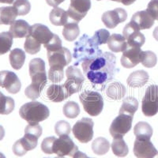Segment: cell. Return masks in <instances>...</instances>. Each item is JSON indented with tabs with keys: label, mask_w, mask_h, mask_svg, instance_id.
<instances>
[{
	"label": "cell",
	"mask_w": 158,
	"mask_h": 158,
	"mask_svg": "<svg viewBox=\"0 0 158 158\" xmlns=\"http://www.w3.org/2000/svg\"><path fill=\"white\" fill-rule=\"evenodd\" d=\"M85 75L94 86L99 85L104 89L105 85L112 81L119 71L116 67V57L111 52L101 53L82 62Z\"/></svg>",
	"instance_id": "obj_1"
},
{
	"label": "cell",
	"mask_w": 158,
	"mask_h": 158,
	"mask_svg": "<svg viewBox=\"0 0 158 158\" xmlns=\"http://www.w3.org/2000/svg\"><path fill=\"white\" fill-rule=\"evenodd\" d=\"M5 136V130H4L3 127L0 125V141L2 140Z\"/></svg>",
	"instance_id": "obj_48"
},
{
	"label": "cell",
	"mask_w": 158,
	"mask_h": 158,
	"mask_svg": "<svg viewBox=\"0 0 158 158\" xmlns=\"http://www.w3.org/2000/svg\"><path fill=\"white\" fill-rule=\"evenodd\" d=\"M65 0H46L47 3L51 6H53V7H57L59 4H61Z\"/></svg>",
	"instance_id": "obj_45"
},
{
	"label": "cell",
	"mask_w": 158,
	"mask_h": 158,
	"mask_svg": "<svg viewBox=\"0 0 158 158\" xmlns=\"http://www.w3.org/2000/svg\"><path fill=\"white\" fill-rule=\"evenodd\" d=\"M79 100L85 112L91 116L100 115L104 108V99L98 92L85 90L79 95Z\"/></svg>",
	"instance_id": "obj_7"
},
{
	"label": "cell",
	"mask_w": 158,
	"mask_h": 158,
	"mask_svg": "<svg viewBox=\"0 0 158 158\" xmlns=\"http://www.w3.org/2000/svg\"><path fill=\"white\" fill-rule=\"evenodd\" d=\"M127 93V89L120 82H112L108 85L106 90V94L109 98L114 101H119L123 98Z\"/></svg>",
	"instance_id": "obj_26"
},
{
	"label": "cell",
	"mask_w": 158,
	"mask_h": 158,
	"mask_svg": "<svg viewBox=\"0 0 158 158\" xmlns=\"http://www.w3.org/2000/svg\"><path fill=\"white\" fill-rule=\"evenodd\" d=\"M55 131L59 136L61 135H68L71 131V127L68 122L65 120H60L55 125Z\"/></svg>",
	"instance_id": "obj_41"
},
{
	"label": "cell",
	"mask_w": 158,
	"mask_h": 158,
	"mask_svg": "<svg viewBox=\"0 0 158 158\" xmlns=\"http://www.w3.org/2000/svg\"><path fill=\"white\" fill-rule=\"evenodd\" d=\"M52 151L53 153H56L59 156H73L78 151V147L68 135H61L55 141Z\"/></svg>",
	"instance_id": "obj_12"
},
{
	"label": "cell",
	"mask_w": 158,
	"mask_h": 158,
	"mask_svg": "<svg viewBox=\"0 0 158 158\" xmlns=\"http://www.w3.org/2000/svg\"><path fill=\"white\" fill-rule=\"evenodd\" d=\"M102 53V51L99 49L98 46L94 44L86 34H84L79 41L75 43L74 51V64H78L80 62L85 61V59L94 57Z\"/></svg>",
	"instance_id": "obj_6"
},
{
	"label": "cell",
	"mask_w": 158,
	"mask_h": 158,
	"mask_svg": "<svg viewBox=\"0 0 158 158\" xmlns=\"http://www.w3.org/2000/svg\"><path fill=\"white\" fill-rule=\"evenodd\" d=\"M88 158H89V157H88Z\"/></svg>",
	"instance_id": "obj_54"
},
{
	"label": "cell",
	"mask_w": 158,
	"mask_h": 158,
	"mask_svg": "<svg viewBox=\"0 0 158 158\" xmlns=\"http://www.w3.org/2000/svg\"><path fill=\"white\" fill-rule=\"evenodd\" d=\"M110 143L106 138L103 137H99L96 138L94 142L92 143V149L94 151L95 154L102 156V155L106 154L109 151Z\"/></svg>",
	"instance_id": "obj_33"
},
{
	"label": "cell",
	"mask_w": 158,
	"mask_h": 158,
	"mask_svg": "<svg viewBox=\"0 0 158 158\" xmlns=\"http://www.w3.org/2000/svg\"><path fill=\"white\" fill-rule=\"evenodd\" d=\"M29 35L44 45L47 44L54 36V33L51 32L49 28L42 24H35L32 25Z\"/></svg>",
	"instance_id": "obj_19"
},
{
	"label": "cell",
	"mask_w": 158,
	"mask_h": 158,
	"mask_svg": "<svg viewBox=\"0 0 158 158\" xmlns=\"http://www.w3.org/2000/svg\"><path fill=\"white\" fill-rule=\"evenodd\" d=\"M110 37V33L107 29H100L95 32L94 36L91 38L93 43L97 46L101 44H105L108 43V40Z\"/></svg>",
	"instance_id": "obj_39"
},
{
	"label": "cell",
	"mask_w": 158,
	"mask_h": 158,
	"mask_svg": "<svg viewBox=\"0 0 158 158\" xmlns=\"http://www.w3.org/2000/svg\"><path fill=\"white\" fill-rule=\"evenodd\" d=\"M47 97L52 102H62L70 97L67 89L63 85H51L47 89Z\"/></svg>",
	"instance_id": "obj_21"
},
{
	"label": "cell",
	"mask_w": 158,
	"mask_h": 158,
	"mask_svg": "<svg viewBox=\"0 0 158 158\" xmlns=\"http://www.w3.org/2000/svg\"><path fill=\"white\" fill-rule=\"evenodd\" d=\"M108 47L112 52H124L127 48V42L123 36L120 34H114L111 35L108 40Z\"/></svg>",
	"instance_id": "obj_24"
},
{
	"label": "cell",
	"mask_w": 158,
	"mask_h": 158,
	"mask_svg": "<svg viewBox=\"0 0 158 158\" xmlns=\"http://www.w3.org/2000/svg\"><path fill=\"white\" fill-rule=\"evenodd\" d=\"M123 33L125 39L127 40V46L141 48L146 41L145 36L140 32V29L133 22H131L125 25Z\"/></svg>",
	"instance_id": "obj_15"
},
{
	"label": "cell",
	"mask_w": 158,
	"mask_h": 158,
	"mask_svg": "<svg viewBox=\"0 0 158 158\" xmlns=\"http://www.w3.org/2000/svg\"><path fill=\"white\" fill-rule=\"evenodd\" d=\"M56 158H64V157H63V156H57V157Z\"/></svg>",
	"instance_id": "obj_53"
},
{
	"label": "cell",
	"mask_w": 158,
	"mask_h": 158,
	"mask_svg": "<svg viewBox=\"0 0 158 158\" xmlns=\"http://www.w3.org/2000/svg\"><path fill=\"white\" fill-rule=\"evenodd\" d=\"M135 1H136V0H119V2H121V3H123L125 6H129L131 5L132 3H134Z\"/></svg>",
	"instance_id": "obj_47"
},
{
	"label": "cell",
	"mask_w": 158,
	"mask_h": 158,
	"mask_svg": "<svg viewBox=\"0 0 158 158\" xmlns=\"http://www.w3.org/2000/svg\"><path fill=\"white\" fill-rule=\"evenodd\" d=\"M63 115L69 118H74L80 114V107L74 101H68L63 108Z\"/></svg>",
	"instance_id": "obj_36"
},
{
	"label": "cell",
	"mask_w": 158,
	"mask_h": 158,
	"mask_svg": "<svg viewBox=\"0 0 158 158\" xmlns=\"http://www.w3.org/2000/svg\"><path fill=\"white\" fill-rule=\"evenodd\" d=\"M15 103L14 99L10 97H6L2 92H0V114L9 115L14 111Z\"/></svg>",
	"instance_id": "obj_34"
},
{
	"label": "cell",
	"mask_w": 158,
	"mask_h": 158,
	"mask_svg": "<svg viewBox=\"0 0 158 158\" xmlns=\"http://www.w3.org/2000/svg\"><path fill=\"white\" fill-rule=\"evenodd\" d=\"M0 87L11 94H16L21 90L22 84L15 73L10 70L0 71Z\"/></svg>",
	"instance_id": "obj_16"
},
{
	"label": "cell",
	"mask_w": 158,
	"mask_h": 158,
	"mask_svg": "<svg viewBox=\"0 0 158 158\" xmlns=\"http://www.w3.org/2000/svg\"><path fill=\"white\" fill-rule=\"evenodd\" d=\"M31 26L25 20H17L10 28V33L15 38L26 37L29 34Z\"/></svg>",
	"instance_id": "obj_22"
},
{
	"label": "cell",
	"mask_w": 158,
	"mask_h": 158,
	"mask_svg": "<svg viewBox=\"0 0 158 158\" xmlns=\"http://www.w3.org/2000/svg\"><path fill=\"white\" fill-rule=\"evenodd\" d=\"M73 158H88V156L85 153L80 152V151H77L73 156Z\"/></svg>",
	"instance_id": "obj_46"
},
{
	"label": "cell",
	"mask_w": 158,
	"mask_h": 158,
	"mask_svg": "<svg viewBox=\"0 0 158 158\" xmlns=\"http://www.w3.org/2000/svg\"><path fill=\"white\" fill-rule=\"evenodd\" d=\"M0 158H6L5 155H4L3 153H1V152H0Z\"/></svg>",
	"instance_id": "obj_51"
},
{
	"label": "cell",
	"mask_w": 158,
	"mask_h": 158,
	"mask_svg": "<svg viewBox=\"0 0 158 158\" xmlns=\"http://www.w3.org/2000/svg\"><path fill=\"white\" fill-rule=\"evenodd\" d=\"M13 6L16 9L20 16L28 15L31 10V4L28 0H15Z\"/></svg>",
	"instance_id": "obj_40"
},
{
	"label": "cell",
	"mask_w": 158,
	"mask_h": 158,
	"mask_svg": "<svg viewBox=\"0 0 158 158\" xmlns=\"http://www.w3.org/2000/svg\"><path fill=\"white\" fill-rule=\"evenodd\" d=\"M142 52V49L139 47L127 46L121 57L120 63L123 67L128 69L136 67L138 63H141L140 59Z\"/></svg>",
	"instance_id": "obj_18"
},
{
	"label": "cell",
	"mask_w": 158,
	"mask_h": 158,
	"mask_svg": "<svg viewBox=\"0 0 158 158\" xmlns=\"http://www.w3.org/2000/svg\"><path fill=\"white\" fill-rule=\"evenodd\" d=\"M42 135V127L39 124H29L25 129L23 138L17 141L13 146V153L18 156H22L28 151L37 146L38 139Z\"/></svg>",
	"instance_id": "obj_4"
},
{
	"label": "cell",
	"mask_w": 158,
	"mask_h": 158,
	"mask_svg": "<svg viewBox=\"0 0 158 158\" xmlns=\"http://www.w3.org/2000/svg\"><path fill=\"white\" fill-rule=\"evenodd\" d=\"M80 34L78 23L77 22H70L63 26V36L67 41H74Z\"/></svg>",
	"instance_id": "obj_31"
},
{
	"label": "cell",
	"mask_w": 158,
	"mask_h": 158,
	"mask_svg": "<svg viewBox=\"0 0 158 158\" xmlns=\"http://www.w3.org/2000/svg\"><path fill=\"white\" fill-rule=\"evenodd\" d=\"M146 10L154 18L158 21V0H151L149 2Z\"/></svg>",
	"instance_id": "obj_44"
},
{
	"label": "cell",
	"mask_w": 158,
	"mask_h": 158,
	"mask_svg": "<svg viewBox=\"0 0 158 158\" xmlns=\"http://www.w3.org/2000/svg\"><path fill=\"white\" fill-rule=\"evenodd\" d=\"M140 61L145 67L152 68L156 66L157 63V58L154 52L151 51H146V52H142Z\"/></svg>",
	"instance_id": "obj_37"
},
{
	"label": "cell",
	"mask_w": 158,
	"mask_h": 158,
	"mask_svg": "<svg viewBox=\"0 0 158 158\" xmlns=\"http://www.w3.org/2000/svg\"><path fill=\"white\" fill-rule=\"evenodd\" d=\"M66 76H67V80L63 85L67 89L70 97L81 91L82 85L85 81L84 75L81 70L74 66L68 67L66 70Z\"/></svg>",
	"instance_id": "obj_10"
},
{
	"label": "cell",
	"mask_w": 158,
	"mask_h": 158,
	"mask_svg": "<svg viewBox=\"0 0 158 158\" xmlns=\"http://www.w3.org/2000/svg\"><path fill=\"white\" fill-rule=\"evenodd\" d=\"M111 149L118 157H125L129 153V148L123 138H114L111 143Z\"/></svg>",
	"instance_id": "obj_32"
},
{
	"label": "cell",
	"mask_w": 158,
	"mask_h": 158,
	"mask_svg": "<svg viewBox=\"0 0 158 158\" xmlns=\"http://www.w3.org/2000/svg\"><path fill=\"white\" fill-rule=\"evenodd\" d=\"M56 138L54 136L48 137L45 138L43 140L41 143V149L44 153L47 154H52L53 153V144H54L55 141H56Z\"/></svg>",
	"instance_id": "obj_43"
},
{
	"label": "cell",
	"mask_w": 158,
	"mask_h": 158,
	"mask_svg": "<svg viewBox=\"0 0 158 158\" xmlns=\"http://www.w3.org/2000/svg\"><path fill=\"white\" fill-rule=\"evenodd\" d=\"M15 0H0V3H6V4H13L15 2Z\"/></svg>",
	"instance_id": "obj_50"
},
{
	"label": "cell",
	"mask_w": 158,
	"mask_h": 158,
	"mask_svg": "<svg viewBox=\"0 0 158 158\" xmlns=\"http://www.w3.org/2000/svg\"><path fill=\"white\" fill-rule=\"evenodd\" d=\"M154 18L147 10H142L135 13L131 18V22H133L140 30L149 29L154 25Z\"/></svg>",
	"instance_id": "obj_20"
},
{
	"label": "cell",
	"mask_w": 158,
	"mask_h": 158,
	"mask_svg": "<svg viewBox=\"0 0 158 158\" xmlns=\"http://www.w3.org/2000/svg\"><path fill=\"white\" fill-rule=\"evenodd\" d=\"M134 134L138 139L150 140L153 135V128L146 122H139L134 128Z\"/></svg>",
	"instance_id": "obj_28"
},
{
	"label": "cell",
	"mask_w": 158,
	"mask_h": 158,
	"mask_svg": "<svg viewBox=\"0 0 158 158\" xmlns=\"http://www.w3.org/2000/svg\"><path fill=\"white\" fill-rule=\"evenodd\" d=\"M13 36L10 32L0 33V56L7 53L13 45Z\"/></svg>",
	"instance_id": "obj_35"
},
{
	"label": "cell",
	"mask_w": 158,
	"mask_h": 158,
	"mask_svg": "<svg viewBox=\"0 0 158 158\" xmlns=\"http://www.w3.org/2000/svg\"><path fill=\"white\" fill-rule=\"evenodd\" d=\"M138 108V101L133 97H128L123 99L122 106L119 109V114H127L134 116Z\"/></svg>",
	"instance_id": "obj_30"
},
{
	"label": "cell",
	"mask_w": 158,
	"mask_h": 158,
	"mask_svg": "<svg viewBox=\"0 0 158 158\" xmlns=\"http://www.w3.org/2000/svg\"><path fill=\"white\" fill-rule=\"evenodd\" d=\"M97 1H101V0H97ZM111 1H114V2H119V0H111Z\"/></svg>",
	"instance_id": "obj_52"
},
{
	"label": "cell",
	"mask_w": 158,
	"mask_h": 158,
	"mask_svg": "<svg viewBox=\"0 0 158 158\" xmlns=\"http://www.w3.org/2000/svg\"><path fill=\"white\" fill-rule=\"evenodd\" d=\"M29 67L32 83L25 89V94L29 99L35 101L39 98L42 90L47 84L45 63L42 59L36 58L31 60Z\"/></svg>",
	"instance_id": "obj_2"
},
{
	"label": "cell",
	"mask_w": 158,
	"mask_h": 158,
	"mask_svg": "<svg viewBox=\"0 0 158 158\" xmlns=\"http://www.w3.org/2000/svg\"><path fill=\"white\" fill-rule=\"evenodd\" d=\"M149 74L143 70L132 72L127 80V83L130 87L139 88L144 86L149 81Z\"/></svg>",
	"instance_id": "obj_23"
},
{
	"label": "cell",
	"mask_w": 158,
	"mask_h": 158,
	"mask_svg": "<svg viewBox=\"0 0 158 158\" xmlns=\"http://www.w3.org/2000/svg\"><path fill=\"white\" fill-rule=\"evenodd\" d=\"M69 16L67 11L59 7H55L50 12L49 19L52 25L56 26H64L69 22Z\"/></svg>",
	"instance_id": "obj_25"
},
{
	"label": "cell",
	"mask_w": 158,
	"mask_h": 158,
	"mask_svg": "<svg viewBox=\"0 0 158 158\" xmlns=\"http://www.w3.org/2000/svg\"><path fill=\"white\" fill-rule=\"evenodd\" d=\"M133 117L127 114H118L112 121L109 128V132L113 138H123L124 135L131 131Z\"/></svg>",
	"instance_id": "obj_11"
},
{
	"label": "cell",
	"mask_w": 158,
	"mask_h": 158,
	"mask_svg": "<svg viewBox=\"0 0 158 158\" xmlns=\"http://www.w3.org/2000/svg\"><path fill=\"white\" fill-rule=\"evenodd\" d=\"M24 48L28 54L35 55L37 54L41 49V44L36 41V40L33 39L30 35H28L26 36L25 44H24Z\"/></svg>",
	"instance_id": "obj_38"
},
{
	"label": "cell",
	"mask_w": 158,
	"mask_h": 158,
	"mask_svg": "<svg viewBox=\"0 0 158 158\" xmlns=\"http://www.w3.org/2000/svg\"><path fill=\"white\" fill-rule=\"evenodd\" d=\"M153 37H154V39L156 40V41H158V26H157V27L155 28L154 30H153Z\"/></svg>",
	"instance_id": "obj_49"
},
{
	"label": "cell",
	"mask_w": 158,
	"mask_h": 158,
	"mask_svg": "<svg viewBox=\"0 0 158 158\" xmlns=\"http://www.w3.org/2000/svg\"><path fill=\"white\" fill-rule=\"evenodd\" d=\"M142 113L152 117L158 112V85H151L146 89L142 102Z\"/></svg>",
	"instance_id": "obj_9"
},
{
	"label": "cell",
	"mask_w": 158,
	"mask_h": 158,
	"mask_svg": "<svg viewBox=\"0 0 158 158\" xmlns=\"http://www.w3.org/2000/svg\"><path fill=\"white\" fill-rule=\"evenodd\" d=\"M91 8L90 0H70V6L67 11L70 19L78 23L86 16Z\"/></svg>",
	"instance_id": "obj_13"
},
{
	"label": "cell",
	"mask_w": 158,
	"mask_h": 158,
	"mask_svg": "<svg viewBox=\"0 0 158 158\" xmlns=\"http://www.w3.org/2000/svg\"><path fill=\"white\" fill-rule=\"evenodd\" d=\"M133 152L137 158H158V150L150 140L147 139L136 138Z\"/></svg>",
	"instance_id": "obj_14"
},
{
	"label": "cell",
	"mask_w": 158,
	"mask_h": 158,
	"mask_svg": "<svg viewBox=\"0 0 158 158\" xmlns=\"http://www.w3.org/2000/svg\"><path fill=\"white\" fill-rule=\"evenodd\" d=\"M127 18V11L123 8H116L104 13L101 17L102 22L108 29H115L118 24L123 23Z\"/></svg>",
	"instance_id": "obj_17"
},
{
	"label": "cell",
	"mask_w": 158,
	"mask_h": 158,
	"mask_svg": "<svg viewBox=\"0 0 158 158\" xmlns=\"http://www.w3.org/2000/svg\"><path fill=\"white\" fill-rule=\"evenodd\" d=\"M47 54L50 66L49 80L52 82L59 83L64 77V67L71 62V53L67 48L63 47L55 52H47Z\"/></svg>",
	"instance_id": "obj_3"
},
{
	"label": "cell",
	"mask_w": 158,
	"mask_h": 158,
	"mask_svg": "<svg viewBox=\"0 0 158 158\" xmlns=\"http://www.w3.org/2000/svg\"><path fill=\"white\" fill-rule=\"evenodd\" d=\"M44 47L47 50V52H55L56 50L62 48V40L58 35L54 34V36L51 40L47 44L44 45Z\"/></svg>",
	"instance_id": "obj_42"
},
{
	"label": "cell",
	"mask_w": 158,
	"mask_h": 158,
	"mask_svg": "<svg viewBox=\"0 0 158 158\" xmlns=\"http://www.w3.org/2000/svg\"><path fill=\"white\" fill-rule=\"evenodd\" d=\"M19 115L29 124H38L47 119L50 115V111L46 105L37 101L26 103L19 110Z\"/></svg>",
	"instance_id": "obj_5"
},
{
	"label": "cell",
	"mask_w": 158,
	"mask_h": 158,
	"mask_svg": "<svg viewBox=\"0 0 158 158\" xmlns=\"http://www.w3.org/2000/svg\"><path fill=\"white\" fill-rule=\"evenodd\" d=\"M10 63L15 70H20L25 61V53L20 48H15L10 52L9 56Z\"/></svg>",
	"instance_id": "obj_29"
},
{
	"label": "cell",
	"mask_w": 158,
	"mask_h": 158,
	"mask_svg": "<svg viewBox=\"0 0 158 158\" xmlns=\"http://www.w3.org/2000/svg\"><path fill=\"white\" fill-rule=\"evenodd\" d=\"M94 123L90 118H82L76 122L72 132L74 138L81 143H88L94 138Z\"/></svg>",
	"instance_id": "obj_8"
},
{
	"label": "cell",
	"mask_w": 158,
	"mask_h": 158,
	"mask_svg": "<svg viewBox=\"0 0 158 158\" xmlns=\"http://www.w3.org/2000/svg\"><path fill=\"white\" fill-rule=\"evenodd\" d=\"M18 16V12L13 6L0 7V25H11Z\"/></svg>",
	"instance_id": "obj_27"
}]
</instances>
